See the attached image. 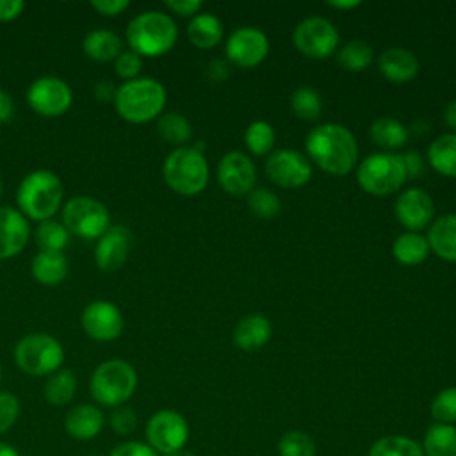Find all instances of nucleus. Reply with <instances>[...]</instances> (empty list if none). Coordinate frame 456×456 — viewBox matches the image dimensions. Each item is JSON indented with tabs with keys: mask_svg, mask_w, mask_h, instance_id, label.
Masks as SVG:
<instances>
[{
	"mask_svg": "<svg viewBox=\"0 0 456 456\" xmlns=\"http://www.w3.org/2000/svg\"><path fill=\"white\" fill-rule=\"evenodd\" d=\"M308 157L328 175L344 176L358 160L354 135L338 123H322L312 128L305 139Z\"/></svg>",
	"mask_w": 456,
	"mask_h": 456,
	"instance_id": "1",
	"label": "nucleus"
},
{
	"mask_svg": "<svg viewBox=\"0 0 456 456\" xmlns=\"http://www.w3.org/2000/svg\"><path fill=\"white\" fill-rule=\"evenodd\" d=\"M64 198L61 178L50 169H36L23 176L16 191L18 210L32 221L53 219Z\"/></svg>",
	"mask_w": 456,
	"mask_h": 456,
	"instance_id": "2",
	"label": "nucleus"
},
{
	"mask_svg": "<svg viewBox=\"0 0 456 456\" xmlns=\"http://www.w3.org/2000/svg\"><path fill=\"white\" fill-rule=\"evenodd\" d=\"M166 89L151 77H137L123 82L114 96V107L121 119L141 125L157 119L166 107Z\"/></svg>",
	"mask_w": 456,
	"mask_h": 456,
	"instance_id": "3",
	"label": "nucleus"
},
{
	"mask_svg": "<svg viewBox=\"0 0 456 456\" xmlns=\"http://www.w3.org/2000/svg\"><path fill=\"white\" fill-rule=\"evenodd\" d=\"M178 39L175 20L162 11H144L134 16L126 27V43L141 57L167 53Z\"/></svg>",
	"mask_w": 456,
	"mask_h": 456,
	"instance_id": "4",
	"label": "nucleus"
},
{
	"mask_svg": "<svg viewBox=\"0 0 456 456\" xmlns=\"http://www.w3.org/2000/svg\"><path fill=\"white\" fill-rule=\"evenodd\" d=\"M162 176L169 189L182 196H194L207 187L208 164L194 146L175 148L164 160Z\"/></svg>",
	"mask_w": 456,
	"mask_h": 456,
	"instance_id": "5",
	"label": "nucleus"
},
{
	"mask_svg": "<svg viewBox=\"0 0 456 456\" xmlns=\"http://www.w3.org/2000/svg\"><path fill=\"white\" fill-rule=\"evenodd\" d=\"M89 388L96 403L109 408L123 406L137 388V372L125 360H107L93 370Z\"/></svg>",
	"mask_w": 456,
	"mask_h": 456,
	"instance_id": "6",
	"label": "nucleus"
},
{
	"mask_svg": "<svg viewBox=\"0 0 456 456\" xmlns=\"http://www.w3.org/2000/svg\"><path fill=\"white\" fill-rule=\"evenodd\" d=\"M16 365L30 376H50L64 362L62 344L50 333H28L14 346Z\"/></svg>",
	"mask_w": 456,
	"mask_h": 456,
	"instance_id": "7",
	"label": "nucleus"
},
{
	"mask_svg": "<svg viewBox=\"0 0 456 456\" xmlns=\"http://www.w3.org/2000/svg\"><path fill=\"white\" fill-rule=\"evenodd\" d=\"M406 180L403 160L395 153H372L356 169L358 185L374 196H387L401 189Z\"/></svg>",
	"mask_w": 456,
	"mask_h": 456,
	"instance_id": "8",
	"label": "nucleus"
},
{
	"mask_svg": "<svg viewBox=\"0 0 456 456\" xmlns=\"http://www.w3.org/2000/svg\"><path fill=\"white\" fill-rule=\"evenodd\" d=\"M62 224L80 239L96 240L110 226L109 208L93 196L69 198L62 207Z\"/></svg>",
	"mask_w": 456,
	"mask_h": 456,
	"instance_id": "9",
	"label": "nucleus"
},
{
	"mask_svg": "<svg viewBox=\"0 0 456 456\" xmlns=\"http://www.w3.org/2000/svg\"><path fill=\"white\" fill-rule=\"evenodd\" d=\"M27 103L43 118H59L69 110L73 91L68 82L59 77H39L27 89Z\"/></svg>",
	"mask_w": 456,
	"mask_h": 456,
	"instance_id": "10",
	"label": "nucleus"
},
{
	"mask_svg": "<svg viewBox=\"0 0 456 456\" xmlns=\"http://www.w3.org/2000/svg\"><path fill=\"white\" fill-rule=\"evenodd\" d=\"M146 440L159 454L180 451L189 440V424L176 410H159L146 424Z\"/></svg>",
	"mask_w": 456,
	"mask_h": 456,
	"instance_id": "11",
	"label": "nucleus"
},
{
	"mask_svg": "<svg viewBox=\"0 0 456 456\" xmlns=\"http://www.w3.org/2000/svg\"><path fill=\"white\" fill-rule=\"evenodd\" d=\"M292 39L303 55L310 59H326L338 45V32L330 20L310 16L297 23Z\"/></svg>",
	"mask_w": 456,
	"mask_h": 456,
	"instance_id": "12",
	"label": "nucleus"
},
{
	"mask_svg": "<svg viewBox=\"0 0 456 456\" xmlns=\"http://www.w3.org/2000/svg\"><path fill=\"white\" fill-rule=\"evenodd\" d=\"M265 175L283 189L303 187L312 176L310 160L297 150L281 148L269 153L265 160Z\"/></svg>",
	"mask_w": 456,
	"mask_h": 456,
	"instance_id": "13",
	"label": "nucleus"
},
{
	"mask_svg": "<svg viewBox=\"0 0 456 456\" xmlns=\"http://www.w3.org/2000/svg\"><path fill=\"white\" fill-rule=\"evenodd\" d=\"M84 333L96 342H110L118 338L125 328L121 310L107 299H94L80 314Z\"/></svg>",
	"mask_w": 456,
	"mask_h": 456,
	"instance_id": "14",
	"label": "nucleus"
},
{
	"mask_svg": "<svg viewBox=\"0 0 456 456\" xmlns=\"http://www.w3.org/2000/svg\"><path fill=\"white\" fill-rule=\"evenodd\" d=\"M269 52L267 36L256 27H240L226 41V57L240 68L260 64Z\"/></svg>",
	"mask_w": 456,
	"mask_h": 456,
	"instance_id": "15",
	"label": "nucleus"
},
{
	"mask_svg": "<svg viewBox=\"0 0 456 456\" xmlns=\"http://www.w3.org/2000/svg\"><path fill=\"white\" fill-rule=\"evenodd\" d=\"M132 246V233L123 224H110L109 230L96 239L94 264L103 273L119 271L128 260Z\"/></svg>",
	"mask_w": 456,
	"mask_h": 456,
	"instance_id": "16",
	"label": "nucleus"
},
{
	"mask_svg": "<svg viewBox=\"0 0 456 456\" xmlns=\"http://www.w3.org/2000/svg\"><path fill=\"white\" fill-rule=\"evenodd\" d=\"M217 180L230 194H249L256 182L255 164L242 151H228L217 164Z\"/></svg>",
	"mask_w": 456,
	"mask_h": 456,
	"instance_id": "17",
	"label": "nucleus"
},
{
	"mask_svg": "<svg viewBox=\"0 0 456 456\" xmlns=\"http://www.w3.org/2000/svg\"><path fill=\"white\" fill-rule=\"evenodd\" d=\"M397 221L408 228V232H419L426 228L435 217V205L431 196L419 189L410 187L399 194L395 200Z\"/></svg>",
	"mask_w": 456,
	"mask_h": 456,
	"instance_id": "18",
	"label": "nucleus"
},
{
	"mask_svg": "<svg viewBox=\"0 0 456 456\" xmlns=\"http://www.w3.org/2000/svg\"><path fill=\"white\" fill-rule=\"evenodd\" d=\"M30 235L28 219L14 207H0V260L20 255Z\"/></svg>",
	"mask_w": 456,
	"mask_h": 456,
	"instance_id": "19",
	"label": "nucleus"
},
{
	"mask_svg": "<svg viewBox=\"0 0 456 456\" xmlns=\"http://www.w3.org/2000/svg\"><path fill=\"white\" fill-rule=\"evenodd\" d=\"M103 424V411L94 404H77L66 413L64 419V429L75 440L94 438L102 431Z\"/></svg>",
	"mask_w": 456,
	"mask_h": 456,
	"instance_id": "20",
	"label": "nucleus"
},
{
	"mask_svg": "<svg viewBox=\"0 0 456 456\" xmlns=\"http://www.w3.org/2000/svg\"><path fill=\"white\" fill-rule=\"evenodd\" d=\"M379 71L394 84H404L417 77L419 61L406 48H388L378 59Z\"/></svg>",
	"mask_w": 456,
	"mask_h": 456,
	"instance_id": "21",
	"label": "nucleus"
},
{
	"mask_svg": "<svg viewBox=\"0 0 456 456\" xmlns=\"http://www.w3.org/2000/svg\"><path fill=\"white\" fill-rule=\"evenodd\" d=\"M273 326L267 317L251 314L242 317L233 330V344L242 351H255L265 346L271 338Z\"/></svg>",
	"mask_w": 456,
	"mask_h": 456,
	"instance_id": "22",
	"label": "nucleus"
},
{
	"mask_svg": "<svg viewBox=\"0 0 456 456\" xmlns=\"http://www.w3.org/2000/svg\"><path fill=\"white\" fill-rule=\"evenodd\" d=\"M82 52L94 62H110L123 52V41L112 30L93 28L82 39Z\"/></svg>",
	"mask_w": 456,
	"mask_h": 456,
	"instance_id": "23",
	"label": "nucleus"
},
{
	"mask_svg": "<svg viewBox=\"0 0 456 456\" xmlns=\"http://www.w3.org/2000/svg\"><path fill=\"white\" fill-rule=\"evenodd\" d=\"M429 249L447 262H456V214H444L435 219L428 233Z\"/></svg>",
	"mask_w": 456,
	"mask_h": 456,
	"instance_id": "24",
	"label": "nucleus"
},
{
	"mask_svg": "<svg viewBox=\"0 0 456 456\" xmlns=\"http://www.w3.org/2000/svg\"><path fill=\"white\" fill-rule=\"evenodd\" d=\"M69 271V262L64 251H39L32 258V276L46 287L59 285Z\"/></svg>",
	"mask_w": 456,
	"mask_h": 456,
	"instance_id": "25",
	"label": "nucleus"
},
{
	"mask_svg": "<svg viewBox=\"0 0 456 456\" xmlns=\"http://www.w3.org/2000/svg\"><path fill=\"white\" fill-rule=\"evenodd\" d=\"M187 37L196 48H214L223 37V23L212 12H198L187 25Z\"/></svg>",
	"mask_w": 456,
	"mask_h": 456,
	"instance_id": "26",
	"label": "nucleus"
},
{
	"mask_svg": "<svg viewBox=\"0 0 456 456\" xmlns=\"http://www.w3.org/2000/svg\"><path fill=\"white\" fill-rule=\"evenodd\" d=\"M428 162L436 173L456 178V132L444 134L429 144Z\"/></svg>",
	"mask_w": 456,
	"mask_h": 456,
	"instance_id": "27",
	"label": "nucleus"
},
{
	"mask_svg": "<svg viewBox=\"0 0 456 456\" xmlns=\"http://www.w3.org/2000/svg\"><path fill=\"white\" fill-rule=\"evenodd\" d=\"M392 253L395 260L403 265H419L428 258L429 244L422 233L404 232L395 239L392 246Z\"/></svg>",
	"mask_w": 456,
	"mask_h": 456,
	"instance_id": "28",
	"label": "nucleus"
},
{
	"mask_svg": "<svg viewBox=\"0 0 456 456\" xmlns=\"http://www.w3.org/2000/svg\"><path fill=\"white\" fill-rule=\"evenodd\" d=\"M420 447L424 456H456V426L431 424Z\"/></svg>",
	"mask_w": 456,
	"mask_h": 456,
	"instance_id": "29",
	"label": "nucleus"
},
{
	"mask_svg": "<svg viewBox=\"0 0 456 456\" xmlns=\"http://www.w3.org/2000/svg\"><path fill=\"white\" fill-rule=\"evenodd\" d=\"M370 139L387 150L401 148L408 139V128L395 118H378L370 125Z\"/></svg>",
	"mask_w": 456,
	"mask_h": 456,
	"instance_id": "30",
	"label": "nucleus"
},
{
	"mask_svg": "<svg viewBox=\"0 0 456 456\" xmlns=\"http://www.w3.org/2000/svg\"><path fill=\"white\" fill-rule=\"evenodd\" d=\"M77 392V378L69 369H59L48 376L43 394L45 399L53 406L68 404Z\"/></svg>",
	"mask_w": 456,
	"mask_h": 456,
	"instance_id": "31",
	"label": "nucleus"
},
{
	"mask_svg": "<svg viewBox=\"0 0 456 456\" xmlns=\"http://www.w3.org/2000/svg\"><path fill=\"white\" fill-rule=\"evenodd\" d=\"M367 456H424L422 447L410 436L387 435L378 438Z\"/></svg>",
	"mask_w": 456,
	"mask_h": 456,
	"instance_id": "32",
	"label": "nucleus"
},
{
	"mask_svg": "<svg viewBox=\"0 0 456 456\" xmlns=\"http://www.w3.org/2000/svg\"><path fill=\"white\" fill-rule=\"evenodd\" d=\"M157 130L164 141H167L169 144H175L176 148L183 146L192 135L191 123L180 112L160 114L157 118Z\"/></svg>",
	"mask_w": 456,
	"mask_h": 456,
	"instance_id": "33",
	"label": "nucleus"
},
{
	"mask_svg": "<svg viewBox=\"0 0 456 456\" xmlns=\"http://www.w3.org/2000/svg\"><path fill=\"white\" fill-rule=\"evenodd\" d=\"M69 235L71 233L66 230L62 221L55 219L41 221L34 232V239L39 246V251H64V248L69 242Z\"/></svg>",
	"mask_w": 456,
	"mask_h": 456,
	"instance_id": "34",
	"label": "nucleus"
},
{
	"mask_svg": "<svg viewBox=\"0 0 456 456\" xmlns=\"http://www.w3.org/2000/svg\"><path fill=\"white\" fill-rule=\"evenodd\" d=\"M290 109L296 118L303 121H315L322 109L321 94L310 86H301L290 94Z\"/></svg>",
	"mask_w": 456,
	"mask_h": 456,
	"instance_id": "35",
	"label": "nucleus"
},
{
	"mask_svg": "<svg viewBox=\"0 0 456 456\" xmlns=\"http://www.w3.org/2000/svg\"><path fill=\"white\" fill-rule=\"evenodd\" d=\"M374 59V52L369 43L362 39L347 41L338 50V64L347 71H362L365 69Z\"/></svg>",
	"mask_w": 456,
	"mask_h": 456,
	"instance_id": "36",
	"label": "nucleus"
},
{
	"mask_svg": "<svg viewBox=\"0 0 456 456\" xmlns=\"http://www.w3.org/2000/svg\"><path fill=\"white\" fill-rule=\"evenodd\" d=\"M274 141H276L274 128L267 121H262V119L249 123L246 132H244L246 148L253 155H258V157L271 153V150L274 146Z\"/></svg>",
	"mask_w": 456,
	"mask_h": 456,
	"instance_id": "37",
	"label": "nucleus"
},
{
	"mask_svg": "<svg viewBox=\"0 0 456 456\" xmlns=\"http://www.w3.org/2000/svg\"><path fill=\"white\" fill-rule=\"evenodd\" d=\"M278 452L280 456H315L317 445L308 433L290 429L280 436Z\"/></svg>",
	"mask_w": 456,
	"mask_h": 456,
	"instance_id": "38",
	"label": "nucleus"
},
{
	"mask_svg": "<svg viewBox=\"0 0 456 456\" xmlns=\"http://www.w3.org/2000/svg\"><path fill=\"white\" fill-rule=\"evenodd\" d=\"M249 210L262 219H271L281 210L280 198L269 189H253L248 194Z\"/></svg>",
	"mask_w": 456,
	"mask_h": 456,
	"instance_id": "39",
	"label": "nucleus"
},
{
	"mask_svg": "<svg viewBox=\"0 0 456 456\" xmlns=\"http://www.w3.org/2000/svg\"><path fill=\"white\" fill-rule=\"evenodd\" d=\"M431 417L438 424H454L456 422V387H447L433 397Z\"/></svg>",
	"mask_w": 456,
	"mask_h": 456,
	"instance_id": "40",
	"label": "nucleus"
},
{
	"mask_svg": "<svg viewBox=\"0 0 456 456\" xmlns=\"http://www.w3.org/2000/svg\"><path fill=\"white\" fill-rule=\"evenodd\" d=\"M114 69H116V75L125 82L134 80L139 77L142 69V57L134 50H123L114 61Z\"/></svg>",
	"mask_w": 456,
	"mask_h": 456,
	"instance_id": "41",
	"label": "nucleus"
},
{
	"mask_svg": "<svg viewBox=\"0 0 456 456\" xmlns=\"http://www.w3.org/2000/svg\"><path fill=\"white\" fill-rule=\"evenodd\" d=\"M20 415V401L14 394L0 390V435L9 431Z\"/></svg>",
	"mask_w": 456,
	"mask_h": 456,
	"instance_id": "42",
	"label": "nucleus"
},
{
	"mask_svg": "<svg viewBox=\"0 0 456 456\" xmlns=\"http://www.w3.org/2000/svg\"><path fill=\"white\" fill-rule=\"evenodd\" d=\"M109 424H110V428H112L118 435H121V436L130 435V433H134V429H135V426H137L135 411H134L130 406H125V404H123V406H118V408H114V411L110 413Z\"/></svg>",
	"mask_w": 456,
	"mask_h": 456,
	"instance_id": "43",
	"label": "nucleus"
},
{
	"mask_svg": "<svg viewBox=\"0 0 456 456\" xmlns=\"http://www.w3.org/2000/svg\"><path fill=\"white\" fill-rule=\"evenodd\" d=\"M109 456H160L155 449H151L148 444L137 442V440H130V442H123L118 444Z\"/></svg>",
	"mask_w": 456,
	"mask_h": 456,
	"instance_id": "44",
	"label": "nucleus"
},
{
	"mask_svg": "<svg viewBox=\"0 0 456 456\" xmlns=\"http://www.w3.org/2000/svg\"><path fill=\"white\" fill-rule=\"evenodd\" d=\"M401 160H403V166H404V171H406V178H415V176H420L424 173V159L419 151L415 150H408L404 153L399 155Z\"/></svg>",
	"mask_w": 456,
	"mask_h": 456,
	"instance_id": "45",
	"label": "nucleus"
},
{
	"mask_svg": "<svg viewBox=\"0 0 456 456\" xmlns=\"http://www.w3.org/2000/svg\"><path fill=\"white\" fill-rule=\"evenodd\" d=\"M166 7L178 14V16H185V18H192L200 12V9L203 7V4L200 0H166L164 2Z\"/></svg>",
	"mask_w": 456,
	"mask_h": 456,
	"instance_id": "46",
	"label": "nucleus"
},
{
	"mask_svg": "<svg viewBox=\"0 0 456 456\" xmlns=\"http://www.w3.org/2000/svg\"><path fill=\"white\" fill-rule=\"evenodd\" d=\"M130 2L128 0H93L91 7L100 12L102 16H118L125 9H128Z\"/></svg>",
	"mask_w": 456,
	"mask_h": 456,
	"instance_id": "47",
	"label": "nucleus"
},
{
	"mask_svg": "<svg viewBox=\"0 0 456 456\" xmlns=\"http://www.w3.org/2000/svg\"><path fill=\"white\" fill-rule=\"evenodd\" d=\"M25 9L23 0H0V21L16 20Z\"/></svg>",
	"mask_w": 456,
	"mask_h": 456,
	"instance_id": "48",
	"label": "nucleus"
},
{
	"mask_svg": "<svg viewBox=\"0 0 456 456\" xmlns=\"http://www.w3.org/2000/svg\"><path fill=\"white\" fill-rule=\"evenodd\" d=\"M118 87H114V84L110 80H100L94 86V96L100 102H114Z\"/></svg>",
	"mask_w": 456,
	"mask_h": 456,
	"instance_id": "49",
	"label": "nucleus"
},
{
	"mask_svg": "<svg viewBox=\"0 0 456 456\" xmlns=\"http://www.w3.org/2000/svg\"><path fill=\"white\" fill-rule=\"evenodd\" d=\"M14 116V102L9 93L0 89V123L11 121Z\"/></svg>",
	"mask_w": 456,
	"mask_h": 456,
	"instance_id": "50",
	"label": "nucleus"
},
{
	"mask_svg": "<svg viewBox=\"0 0 456 456\" xmlns=\"http://www.w3.org/2000/svg\"><path fill=\"white\" fill-rule=\"evenodd\" d=\"M228 64L224 61H212L207 68V77L214 82H221L228 77Z\"/></svg>",
	"mask_w": 456,
	"mask_h": 456,
	"instance_id": "51",
	"label": "nucleus"
},
{
	"mask_svg": "<svg viewBox=\"0 0 456 456\" xmlns=\"http://www.w3.org/2000/svg\"><path fill=\"white\" fill-rule=\"evenodd\" d=\"M444 121L449 128H452V132H456V100L449 102L444 109Z\"/></svg>",
	"mask_w": 456,
	"mask_h": 456,
	"instance_id": "52",
	"label": "nucleus"
},
{
	"mask_svg": "<svg viewBox=\"0 0 456 456\" xmlns=\"http://www.w3.org/2000/svg\"><path fill=\"white\" fill-rule=\"evenodd\" d=\"M328 5L333 9H347L349 11V9L358 7L360 2L358 0H333V2H328Z\"/></svg>",
	"mask_w": 456,
	"mask_h": 456,
	"instance_id": "53",
	"label": "nucleus"
},
{
	"mask_svg": "<svg viewBox=\"0 0 456 456\" xmlns=\"http://www.w3.org/2000/svg\"><path fill=\"white\" fill-rule=\"evenodd\" d=\"M0 456H20V452L12 445L0 442Z\"/></svg>",
	"mask_w": 456,
	"mask_h": 456,
	"instance_id": "54",
	"label": "nucleus"
},
{
	"mask_svg": "<svg viewBox=\"0 0 456 456\" xmlns=\"http://www.w3.org/2000/svg\"><path fill=\"white\" fill-rule=\"evenodd\" d=\"M162 456H194L192 452L185 451V449H180V451H175V452H167V454H162Z\"/></svg>",
	"mask_w": 456,
	"mask_h": 456,
	"instance_id": "55",
	"label": "nucleus"
},
{
	"mask_svg": "<svg viewBox=\"0 0 456 456\" xmlns=\"http://www.w3.org/2000/svg\"><path fill=\"white\" fill-rule=\"evenodd\" d=\"M2 194H4V183H2V180H0V198H2Z\"/></svg>",
	"mask_w": 456,
	"mask_h": 456,
	"instance_id": "56",
	"label": "nucleus"
},
{
	"mask_svg": "<svg viewBox=\"0 0 456 456\" xmlns=\"http://www.w3.org/2000/svg\"><path fill=\"white\" fill-rule=\"evenodd\" d=\"M0 381H2V365H0Z\"/></svg>",
	"mask_w": 456,
	"mask_h": 456,
	"instance_id": "57",
	"label": "nucleus"
}]
</instances>
